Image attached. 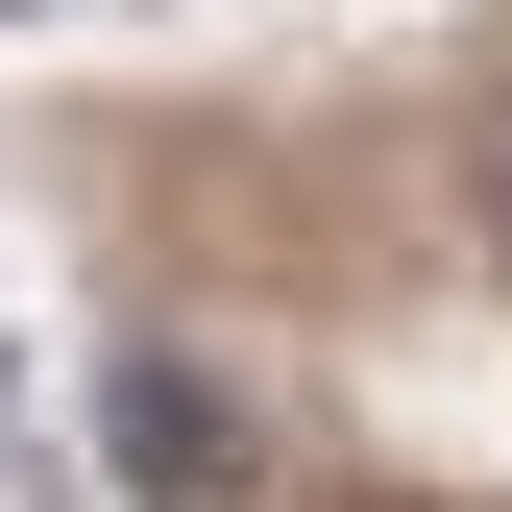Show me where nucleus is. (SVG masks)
<instances>
[{"instance_id": "nucleus-1", "label": "nucleus", "mask_w": 512, "mask_h": 512, "mask_svg": "<svg viewBox=\"0 0 512 512\" xmlns=\"http://www.w3.org/2000/svg\"><path fill=\"white\" fill-rule=\"evenodd\" d=\"M122 512H244V464H269V415H244V366H196V342H122Z\"/></svg>"}, {"instance_id": "nucleus-2", "label": "nucleus", "mask_w": 512, "mask_h": 512, "mask_svg": "<svg viewBox=\"0 0 512 512\" xmlns=\"http://www.w3.org/2000/svg\"><path fill=\"white\" fill-rule=\"evenodd\" d=\"M464 220H488V269H512V74H464Z\"/></svg>"}, {"instance_id": "nucleus-3", "label": "nucleus", "mask_w": 512, "mask_h": 512, "mask_svg": "<svg viewBox=\"0 0 512 512\" xmlns=\"http://www.w3.org/2000/svg\"><path fill=\"white\" fill-rule=\"evenodd\" d=\"M0 464H25V342H0Z\"/></svg>"}]
</instances>
